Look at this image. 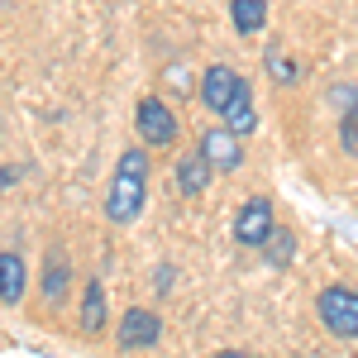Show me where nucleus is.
Wrapping results in <instances>:
<instances>
[{"label": "nucleus", "mask_w": 358, "mask_h": 358, "mask_svg": "<svg viewBox=\"0 0 358 358\" xmlns=\"http://www.w3.org/2000/svg\"><path fill=\"white\" fill-rule=\"evenodd\" d=\"M143 201H148V153L143 148H124L120 163H115L110 192H106L110 224H134L143 215Z\"/></svg>", "instance_id": "1"}, {"label": "nucleus", "mask_w": 358, "mask_h": 358, "mask_svg": "<svg viewBox=\"0 0 358 358\" xmlns=\"http://www.w3.org/2000/svg\"><path fill=\"white\" fill-rule=\"evenodd\" d=\"M315 310L325 320V330L339 334V339H358V287L349 282H330L320 296H315Z\"/></svg>", "instance_id": "2"}, {"label": "nucleus", "mask_w": 358, "mask_h": 358, "mask_svg": "<svg viewBox=\"0 0 358 358\" xmlns=\"http://www.w3.org/2000/svg\"><path fill=\"white\" fill-rule=\"evenodd\" d=\"M134 129H138V138H143V148H172V143H177V115H172L167 101L143 96L138 110H134Z\"/></svg>", "instance_id": "3"}, {"label": "nucleus", "mask_w": 358, "mask_h": 358, "mask_svg": "<svg viewBox=\"0 0 358 358\" xmlns=\"http://www.w3.org/2000/svg\"><path fill=\"white\" fill-rule=\"evenodd\" d=\"M273 229H277L273 201H268V196H248L244 206H239V215H234V239L244 248H263Z\"/></svg>", "instance_id": "4"}, {"label": "nucleus", "mask_w": 358, "mask_h": 358, "mask_svg": "<svg viewBox=\"0 0 358 358\" xmlns=\"http://www.w3.org/2000/svg\"><path fill=\"white\" fill-rule=\"evenodd\" d=\"M120 349H153L158 339H163V315L158 310H148V306H129L124 315H120Z\"/></svg>", "instance_id": "5"}, {"label": "nucleus", "mask_w": 358, "mask_h": 358, "mask_svg": "<svg viewBox=\"0 0 358 358\" xmlns=\"http://www.w3.org/2000/svg\"><path fill=\"white\" fill-rule=\"evenodd\" d=\"M239 72L234 67H224V62H215V67H206V77H201V101H206V110L210 115H224V106H229V96L239 91Z\"/></svg>", "instance_id": "6"}, {"label": "nucleus", "mask_w": 358, "mask_h": 358, "mask_svg": "<svg viewBox=\"0 0 358 358\" xmlns=\"http://www.w3.org/2000/svg\"><path fill=\"white\" fill-rule=\"evenodd\" d=\"M196 148L210 158L215 172H234V167L244 163V143H239V134H229V129H206Z\"/></svg>", "instance_id": "7"}, {"label": "nucleus", "mask_w": 358, "mask_h": 358, "mask_svg": "<svg viewBox=\"0 0 358 358\" xmlns=\"http://www.w3.org/2000/svg\"><path fill=\"white\" fill-rule=\"evenodd\" d=\"M210 177H215V167H210V158H206L201 148H192V153L177 158V192L182 196H201L210 187Z\"/></svg>", "instance_id": "8"}, {"label": "nucleus", "mask_w": 358, "mask_h": 358, "mask_svg": "<svg viewBox=\"0 0 358 358\" xmlns=\"http://www.w3.org/2000/svg\"><path fill=\"white\" fill-rule=\"evenodd\" d=\"M67 282H72V263H67V253H62V248H48V258H43V301L62 306V301H67Z\"/></svg>", "instance_id": "9"}, {"label": "nucleus", "mask_w": 358, "mask_h": 358, "mask_svg": "<svg viewBox=\"0 0 358 358\" xmlns=\"http://www.w3.org/2000/svg\"><path fill=\"white\" fill-rule=\"evenodd\" d=\"M24 282H29L24 258H20L15 248H5V253H0V301H5V306H20V296H24Z\"/></svg>", "instance_id": "10"}, {"label": "nucleus", "mask_w": 358, "mask_h": 358, "mask_svg": "<svg viewBox=\"0 0 358 358\" xmlns=\"http://www.w3.org/2000/svg\"><path fill=\"white\" fill-rule=\"evenodd\" d=\"M253 124H258V115H253V86L239 82V91L224 106V129L229 134H253Z\"/></svg>", "instance_id": "11"}, {"label": "nucleus", "mask_w": 358, "mask_h": 358, "mask_svg": "<svg viewBox=\"0 0 358 358\" xmlns=\"http://www.w3.org/2000/svg\"><path fill=\"white\" fill-rule=\"evenodd\" d=\"M82 330L86 334H101L106 330V282H86V292H82Z\"/></svg>", "instance_id": "12"}, {"label": "nucleus", "mask_w": 358, "mask_h": 358, "mask_svg": "<svg viewBox=\"0 0 358 358\" xmlns=\"http://www.w3.org/2000/svg\"><path fill=\"white\" fill-rule=\"evenodd\" d=\"M229 20L239 34H258L268 24V0H229Z\"/></svg>", "instance_id": "13"}, {"label": "nucleus", "mask_w": 358, "mask_h": 358, "mask_svg": "<svg viewBox=\"0 0 358 358\" xmlns=\"http://www.w3.org/2000/svg\"><path fill=\"white\" fill-rule=\"evenodd\" d=\"M258 253H263V258H268V268H287V263H292V258H296V234H292V229H282V224H277L273 234H268V244L258 248Z\"/></svg>", "instance_id": "14"}, {"label": "nucleus", "mask_w": 358, "mask_h": 358, "mask_svg": "<svg viewBox=\"0 0 358 358\" xmlns=\"http://www.w3.org/2000/svg\"><path fill=\"white\" fill-rule=\"evenodd\" d=\"M339 148H344L349 158H358V101L339 110Z\"/></svg>", "instance_id": "15"}, {"label": "nucleus", "mask_w": 358, "mask_h": 358, "mask_svg": "<svg viewBox=\"0 0 358 358\" xmlns=\"http://www.w3.org/2000/svg\"><path fill=\"white\" fill-rule=\"evenodd\" d=\"M263 62H268V72H273L277 82H287V86L296 82V62H292V57L282 53L277 43H273V48H268V53H263Z\"/></svg>", "instance_id": "16"}, {"label": "nucleus", "mask_w": 358, "mask_h": 358, "mask_svg": "<svg viewBox=\"0 0 358 358\" xmlns=\"http://www.w3.org/2000/svg\"><path fill=\"white\" fill-rule=\"evenodd\" d=\"M15 182H20V167H0V192L15 187Z\"/></svg>", "instance_id": "17"}, {"label": "nucleus", "mask_w": 358, "mask_h": 358, "mask_svg": "<svg viewBox=\"0 0 358 358\" xmlns=\"http://www.w3.org/2000/svg\"><path fill=\"white\" fill-rule=\"evenodd\" d=\"M210 358H248V354H239V349H220V354H210Z\"/></svg>", "instance_id": "18"}]
</instances>
